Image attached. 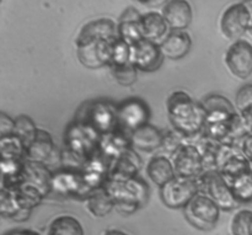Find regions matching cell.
<instances>
[{"label":"cell","mask_w":252,"mask_h":235,"mask_svg":"<svg viewBox=\"0 0 252 235\" xmlns=\"http://www.w3.org/2000/svg\"><path fill=\"white\" fill-rule=\"evenodd\" d=\"M122 216H132L149 201V187L139 176L129 180H108L103 186Z\"/></svg>","instance_id":"obj_2"},{"label":"cell","mask_w":252,"mask_h":235,"mask_svg":"<svg viewBox=\"0 0 252 235\" xmlns=\"http://www.w3.org/2000/svg\"><path fill=\"white\" fill-rule=\"evenodd\" d=\"M38 130L39 128L37 127L36 123L33 122V120H32L30 116L19 115L17 117H15L14 134L21 139V142L24 143L26 148L29 147L32 143V140L34 139Z\"/></svg>","instance_id":"obj_33"},{"label":"cell","mask_w":252,"mask_h":235,"mask_svg":"<svg viewBox=\"0 0 252 235\" xmlns=\"http://www.w3.org/2000/svg\"><path fill=\"white\" fill-rule=\"evenodd\" d=\"M150 108L144 100L129 98L118 103V127L130 134L133 131L148 125Z\"/></svg>","instance_id":"obj_13"},{"label":"cell","mask_w":252,"mask_h":235,"mask_svg":"<svg viewBox=\"0 0 252 235\" xmlns=\"http://www.w3.org/2000/svg\"><path fill=\"white\" fill-rule=\"evenodd\" d=\"M171 31H187L193 20V10L189 0H170L161 11Z\"/></svg>","instance_id":"obj_18"},{"label":"cell","mask_w":252,"mask_h":235,"mask_svg":"<svg viewBox=\"0 0 252 235\" xmlns=\"http://www.w3.org/2000/svg\"><path fill=\"white\" fill-rule=\"evenodd\" d=\"M199 194L198 177L175 176L160 187L161 202L171 209H184Z\"/></svg>","instance_id":"obj_6"},{"label":"cell","mask_w":252,"mask_h":235,"mask_svg":"<svg viewBox=\"0 0 252 235\" xmlns=\"http://www.w3.org/2000/svg\"><path fill=\"white\" fill-rule=\"evenodd\" d=\"M15 118H11L6 113H0V138L14 134Z\"/></svg>","instance_id":"obj_39"},{"label":"cell","mask_w":252,"mask_h":235,"mask_svg":"<svg viewBox=\"0 0 252 235\" xmlns=\"http://www.w3.org/2000/svg\"><path fill=\"white\" fill-rule=\"evenodd\" d=\"M176 176L198 177L203 174V162L202 154L196 143L187 139L182 143L176 152L171 155Z\"/></svg>","instance_id":"obj_11"},{"label":"cell","mask_w":252,"mask_h":235,"mask_svg":"<svg viewBox=\"0 0 252 235\" xmlns=\"http://www.w3.org/2000/svg\"><path fill=\"white\" fill-rule=\"evenodd\" d=\"M110 168L111 162L106 159L100 152L95 153L93 157L86 160L81 168L80 174L91 192L105 186L110 177Z\"/></svg>","instance_id":"obj_17"},{"label":"cell","mask_w":252,"mask_h":235,"mask_svg":"<svg viewBox=\"0 0 252 235\" xmlns=\"http://www.w3.org/2000/svg\"><path fill=\"white\" fill-rule=\"evenodd\" d=\"M165 57L162 54L160 43L143 38L134 46H132L130 63L139 71L153 73L159 70L162 66Z\"/></svg>","instance_id":"obj_15"},{"label":"cell","mask_w":252,"mask_h":235,"mask_svg":"<svg viewBox=\"0 0 252 235\" xmlns=\"http://www.w3.org/2000/svg\"><path fill=\"white\" fill-rule=\"evenodd\" d=\"M113 39H86L75 42L76 57L81 66L88 69L110 67Z\"/></svg>","instance_id":"obj_10"},{"label":"cell","mask_w":252,"mask_h":235,"mask_svg":"<svg viewBox=\"0 0 252 235\" xmlns=\"http://www.w3.org/2000/svg\"><path fill=\"white\" fill-rule=\"evenodd\" d=\"M118 37L117 22L108 17L89 21L81 27L76 36L75 42L86 41V39H115Z\"/></svg>","instance_id":"obj_22"},{"label":"cell","mask_w":252,"mask_h":235,"mask_svg":"<svg viewBox=\"0 0 252 235\" xmlns=\"http://www.w3.org/2000/svg\"><path fill=\"white\" fill-rule=\"evenodd\" d=\"M31 213L32 211L24 209L20 206L14 190L1 187L0 190V214L2 218L11 219V221L21 223V222L29 221Z\"/></svg>","instance_id":"obj_28"},{"label":"cell","mask_w":252,"mask_h":235,"mask_svg":"<svg viewBox=\"0 0 252 235\" xmlns=\"http://www.w3.org/2000/svg\"><path fill=\"white\" fill-rule=\"evenodd\" d=\"M52 194L62 197H73L78 200H86L93 192L84 182L80 171L61 168L53 172L52 179Z\"/></svg>","instance_id":"obj_12"},{"label":"cell","mask_w":252,"mask_h":235,"mask_svg":"<svg viewBox=\"0 0 252 235\" xmlns=\"http://www.w3.org/2000/svg\"><path fill=\"white\" fill-rule=\"evenodd\" d=\"M147 175L150 181L159 187L171 181L176 176L171 158L164 154H157L150 158L147 165Z\"/></svg>","instance_id":"obj_27"},{"label":"cell","mask_w":252,"mask_h":235,"mask_svg":"<svg viewBox=\"0 0 252 235\" xmlns=\"http://www.w3.org/2000/svg\"><path fill=\"white\" fill-rule=\"evenodd\" d=\"M162 142H164V133L150 123L130 133V147L135 152H155L161 148Z\"/></svg>","instance_id":"obj_20"},{"label":"cell","mask_w":252,"mask_h":235,"mask_svg":"<svg viewBox=\"0 0 252 235\" xmlns=\"http://www.w3.org/2000/svg\"><path fill=\"white\" fill-rule=\"evenodd\" d=\"M251 20L252 12L245 2L229 5L220 17L221 34L229 41H239L249 31Z\"/></svg>","instance_id":"obj_9"},{"label":"cell","mask_w":252,"mask_h":235,"mask_svg":"<svg viewBox=\"0 0 252 235\" xmlns=\"http://www.w3.org/2000/svg\"><path fill=\"white\" fill-rule=\"evenodd\" d=\"M130 53H132V46H129L117 37L112 41L110 66H121V64L130 63Z\"/></svg>","instance_id":"obj_36"},{"label":"cell","mask_w":252,"mask_h":235,"mask_svg":"<svg viewBox=\"0 0 252 235\" xmlns=\"http://www.w3.org/2000/svg\"><path fill=\"white\" fill-rule=\"evenodd\" d=\"M248 32L252 36V20H251V24H250V27H249V31Z\"/></svg>","instance_id":"obj_45"},{"label":"cell","mask_w":252,"mask_h":235,"mask_svg":"<svg viewBox=\"0 0 252 235\" xmlns=\"http://www.w3.org/2000/svg\"><path fill=\"white\" fill-rule=\"evenodd\" d=\"M46 235H85L83 224L70 214H61L49 222Z\"/></svg>","instance_id":"obj_30"},{"label":"cell","mask_w":252,"mask_h":235,"mask_svg":"<svg viewBox=\"0 0 252 235\" xmlns=\"http://www.w3.org/2000/svg\"><path fill=\"white\" fill-rule=\"evenodd\" d=\"M224 62L229 73L240 80L252 74V44L246 39L233 42L225 52Z\"/></svg>","instance_id":"obj_14"},{"label":"cell","mask_w":252,"mask_h":235,"mask_svg":"<svg viewBox=\"0 0 252 235\" xmlns=\"http://www.w3.org/2000/svg\"><path fill=\"white\" fill-rule=\"evenodd\" d=\"M231 235H252V211L240 209L230 222Z\"/></svg>","instance_id":"obj_35"},{"label":"cell","mask_w":252,"mask_h":235,"mask_svg":"<svg viewBox=\"0 0 252 235\" xmlns=\"http://www.w3.org/2000/svg\"><path fill=\"white\" fill-rule=\"evenodd\" d=\"M221 209L206 194H197L184 208L185 218L193 228L202 232L213 231L220 218Z\"/></svg>","instance_id":"obj_5"},{"label":"cell","mask_w":252,"mask_h":235,"mask_svg":"<svg viewBox=\"0 0 252 235\" xmlns=\"http://www.w3.org/2000/svg\"><path fill=\"white\" fill-rule=\"evenodd\" d=\"M0 153L2 160H22L26 154V147L15 134L0 138Z\"/></svg>","instance_id":"obj_31"},{"label":"cell","mask_w":252,"mask_h":235,"mask_svg":"<svg viewBox=\"0 0 252 235\" xmlns=\"http://www.w3.org/2000/svg\"><path fill=\"white\" fill-rule=\"evenodd\" d=\"M192 38L187 31H170L160 43L165 58L171 61H179L185 58L191 51Z\"/></svg>","instance_id":"obj_25"},{"label":"cell","mask_w":252,"mask_h":235,"mask_svg":"<svg viewBox=\"0 0 252 235\" xmlns=\"http://www.w3.org/2000/svg\"><path fill=\"white\" fill-rule=\"evenodd\" d=\"M5 235H41L37 232L32 231V229H15V231L9 232Z\"/></svg>","instance_id":"obj_43"},{"label":"cell","mask_w":252,"mask_h":235,"mask_svg":"<svg viewBox=\"0 0 252 235\" xmlns=\"http://www.w3.org/2000/svg\"><path fill=\"white\" fill-rule=\"evenodd\" d=\"M187 140V138L185 135H182L181 133L177 132V131L171 130L169 132L164 133V142L160 149L162 150V154L167 155V157L171 158V155L174 154L177 150V148L185 143Z\"/></svg>","instance_id":"obj_37"},{"label":"cell","mask_w":252,"mask_h":235,"mask_svg":"<svg viewBox=\"0 0 252 235\" xmlns=\"http://www.w3.org/2000/svg\"><path fill=\"white\" fill-rule=\"evenodd\" d=\"M130 147V134L120 127L113 132L101 135L98 152L111 163L117 159Z\"/></svg>","instance_id":"obj_21"},{"label":"cell","mask_w":252,"mask_h":235,"mask_svg":"<svg viewBox=\"0 0 252 235\" xmlns=\"http://www.w3.org/2000/svg\"><path fill=\"white\" fill-rule=\"evenodd\" d=\"M142 169V159L133 148L126 150L121 157L111 163L108 180H129L137 177Z\"/></svg>","instance_id":"obj_19"},{"label":"cell","mask_w":252,"mask_h":235,"mask_svg":"<svg viewBox=\"0 0 252 235\" xmlns=\"http://www.w3.org/2000/svg\"><path fill=\"white\" fill-rule=\"evenodd\" d=\"M101 134L83 122L73 121L64 133L63 147L81 159L88 160L98 152Z\"/></svg>","instance_id":"obj_4"},{"label":"cell","mask_w":252,"mask_h":235,"mask_svg":"<svg viewBox=\"0 0 252 235\" xmlns=\"http://www.w3.org/2000/svg\"><path fill=\"white\" fill-rule=\"evenodd\" d=\"M111 75L121 86H132L138 80V69L132 63L108 67Z\"/></svg>","instance_id":"obj_34"},{"label":"cell","mask_w":252,"mask_h":235,"mask_svg":"<svg viewBox=\"0 0 252 235\" xmlns=\"http://www.w3.org/2000/svg\"><path fill=\"white\" fill-rule=\"evenodd\" d=\"M235 106L238 112H243L252 106V84L243 85L236 93Z\"/></svg>","instance_id":"obj_38"},{"label":"cell","mask_w":252,"mask_h":235,"mask_svg":"<svg viewBox=\"0 0 252 235\" xmlns=\"http://www.w3.org/2000/svg\"><path fill=\"white\" fill-rule=\"evenodd\" d=\"M118 38L125 41L129 46H134L143 37L140 20H118L117 22Z\"/></svg>","instance_id":"obj_32"},{"label":"cell","mask_w":252,"mask_h":235,"mask_svg":"<svg viewBox=\"0 0 252 235\" xmlns=\"http://www.w3.org/2000/svg\"><path fill=\"white\" fill-rule=\"evenodd\" d=\"M102 235H129L126 232L120 231V229H108V231L103 232Z\"/></svg>","instance_id":"obj_44"},{"label":"cell","mask_w":252,"mask_h":235,"mask_svg":"<svg viewBox=\"0 0 252 235\" xmlns=\"http://www.w3.org/2000/svg\"><path fill=\"white\" fill-rule=\"evenodd\" d=\"M74 121L86 123L101 135L113 132L118 128V105L103 99L86 101L78 108Z\"/></svg>","instance_id":"obj_3"},{"label":"cell","mask_w":252,"mask_h":235,"mask_svg":"<svg viewBox=\"0 0 252 235\" xmlns=\"http://www.w3.org/2000/svg\"><path fill=\"white\" fill-rule=\"evenodd\" d=\"M251 168L252 164L239 147L230 143H220L217 155V171L229 184L250 171Z\"/></svg>","instance_id":"obj_8"},{"label":"cell","mask_w":252,"mask_h":235,"mask_svg":"<svg viewBox=\"0 0 252 235\" xmlns=\"http://www.w3.org/2000/svg\"><path fill=\"white\" fill-rule=\"evenodd\" d=\"M142 4L143 6H147L149 9H159V7H164L170 0H134Z\"/></svg>","instance_id":"obj_41"},{"label":"cell","mask_w":252,"mask_h":235,"mask_svg":"<svg viewBox=\"0 0 252 235\" xmlns=\"http://www.w3.org/2000/svg\"><path fill=\"white\" fill-rule=\"evenodd\" d=\"M54 153H56V144H54L52 134L46 130L39 128L34 139L26 148L25 159L48 165Z\"/></svg>","instance_id":"obj_23"},{"label":"cell","mask_w":252,"mask_h":235,"mask_svg":"<svg viewBox=\"0 0 252 235\" xmlns=\"http://www.w3.org/2000/svg\"><path fill=\"white\" fill-rule=\"evenodd\" d=\"M166 111L175 131L187 139H194L203 131L207 113L201 102H197L189 93L176 90L167 98Z\"/></svg>","instance_id":"obj_1"},{"label":"cell","mask_w":252,"mask_h":235,"mask_svg":"<svg viewBox=\"0 0 252 235\" xmlns=\"http://www.w3.org/2000/svg\"><path fill=\"white\" fill-rule=\"evenodd\" d=\"M202 106L206 110V122H216V121H228L238 113L236 106L225 96L219 94H212L201 101Z\"/></svg>","instance_id":"obj_24"},{"label":"cell","mask_w":252,"mask_h":235,"mask_svg":"<svg viewBox=\"0 0 252 235\" xmlns=\"http://www.w3.org/2000/svg\"><path fill=\"white\" fill-rule=\"evenodd\" d=\"M52 179L53 172L49 170L48 165L25 159L20 184L37 190L46 199L49 194H52Z\"/></svg>","instance_id":"obj_16"},{"label":"cell","mask_w":252,"mask_h":235,"mask_svg":"<svg viewBox=\"0 0 252 235\" xmlns=\"http://www.w3.org/2000/svg\"><path fill=\"white\" fill-rule=\"evenodd\" d=\"M140 26H142L143 37L157 43H161L171 31L165 17L162 16L161 12L158 11H148L143 14L140 19Z\"/></svg>","instance_id":"obj_26"},{"label":"cell","mask_w":252,"mask_h":235,"mask_svg":"<svg viewBox=\"0 0 252 235\" xmlns=\"http://www.w3.org/2000/svg\"><path fill=\"white\" fill-rule=\"evenodd\" d=\"M85 201V208L95 218H105L115 209V202L105 187L94 191Z\"/></svg>","instance_id":"obj_29"},{"label":"cell","mask_w":252,"mask_h":235,"mask_svg":"<svg viewBox=\"0 0 252 235\" xmlns=\"http://www.w3.org/2000/svg\"><path fill=\"white\" fill-rule=\"evenodd\" d=\"M199 192L213 200L221 211H234L240 206L230 184L218 171H207L198 176Z\"/></svg>","instance_id":"obj_7"},{"label":"cell","mask_w":252,"mask_h":235,"mask_svg":"<svg viewBox=\"0 0 252 235\" xmlns=\"http://www.w3.org/2000/svg\"><path fill=\"white\" fill-rule=\"evenodd\" d=\"M235 145L239 147V149L243 152V154L248 158L249 162L252 164V132L248 133L245 137L241 138L239 142H236Z\"/></svg>","instance_id":"obj_40"},{"label":"cell","mask_w":252,"mask_h":235,"mask_svg":"<svg viewBox=\"0 0 252 235\" xmlns=\"http://www.w3.org/2000/svg\"><path fill=\"white\" fill-rule=\"evenodd\" d=\"M241 116L244 117V120H245L246 125H248L249 130H250V132H252V106L251 107L246 108L245 111H243V112H240Z\"/></svg>","instance_id":"obj_42"}]
</instances>
